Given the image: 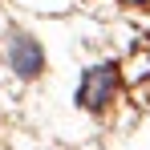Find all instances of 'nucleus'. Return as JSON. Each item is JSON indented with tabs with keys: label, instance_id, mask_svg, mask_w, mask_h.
Here are the masks:
<instances>
[{
	"label": "nucleus",
	"instance_id": "nucleus-1",
	"mask_svg": "<svg viewBox=\"0 0 150 150\" xmlns=\"http://www.w3.org/2000/svg\"><path fill=\"white\" fill-rule=\"evenodd\" d=\"M114 89H118V69L114 65H101V69H89L85 73V81H81V105H105V101L114 98Z\"/></svg>",
	"mask_w": 150,
	"mask_h": 150
},
{
	"label": "nucleus",
	"instance_id": "nucleus-2",
	"mask_svg": "<svg viewBox=\"0 0 150 150\" xmlns=\"http://www.w3.org/2000/svg\"><path fill=\"white\" fill-rule=\"evenodd\" d=\"M41 65H45L41 45H37L33 37H12V69H16L21 77H37Z\"/></svg>",
	"mask_w": 150,
	"mask_h": 150
},
{
	"label": "nucleus",
	"instance_id": "nucleus-3",
	"mask_svg": "<svg viewBox=\"0 0 150 150\" xmlns=\"http://www.w3.org/2000/svg\"><path fill=\"white\" fill-rule=\"evenodd\" d=\"M122 4H142V0H122Z\"/></svg>",
	"mask_w": 150,
	"mask_h": 150
}]
</instances>
